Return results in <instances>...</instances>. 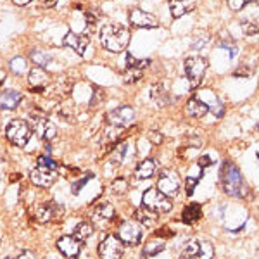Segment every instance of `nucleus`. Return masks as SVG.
I'll use <instances>...</instances> for the list:
<instances>
[{"label": "nucleus", "mask_w": 259, "mask_h": 259, "mask_svg": "<svg viewBox=\"0 0 259 259\" xmlns=\"http://www.w3.org/2000/svg\"><path fill=\"white\" fill-rule=\"evenodd\" d=\"M145 207H149L150 211L157 212V214H166V212L171 211L173 207V202L166 194H162L159 189H149L145 190L144 199H142Z\"/></svg>", "instance_id": "39448f33"}, {"label": "nucleus", "mask_w": 259, "mask_h": 259, "mask_svg": "<svg viewBox=\"0 0 259 259\" xmlns=\"http://www.w3.org/2000/svg\"><path fill=\"white\" fill-rule=\"evenodd\" d=\"M12 2H14L16 6L23 7V6H28V4H30V2H33V0H12Z\"/></svg>", "instance_id": "79ce46f5"}, {"label": "nucleus", "mask_w": 259, "mask_h": 259, "mask_svg": "<svg viewBox=\"0 0 259 259\" xmlns=\"http://www.w3.org/2000/svg\"><path fill=\"white\" fill-rule=\"evenodd\" d=\"M195 185H197V178H187V183H185L187 195H192V194H194Z\"/></svg>", "instance_id": "e433bc0d"}, {"label": "nucleus", "mask_w": 259, "mask_h": 259, "mask_svg": "<svg viewBox=\"0 0 259 259\" xmlns=\"http://www.w3.org/2000/svg\"><path fill=\"white\" fill-rule=\"evenodd\" d=\"M4 80H6V73H4V71L0 69V83H2Z\"/></svg>", "instance_id": "37998d69"}, {"label": "nucleus", "mask_w": 259, "mask_h": 259, "mask_svg": "<svg viewBox=\"0 0 259 259\" xmlns=\"http://www.w3.org/2000/svg\"><path fill=\"white\" fill-rule=\"evenodd\" d=\"M62 44H64L66 47L73 49L76 54L83 56V54H85V50H87V47H89V38H87L85 35H78V33L68 31L64 35V38H62Z\"/></svg>", "instance_id": "2eb2a0df"}, {"label": "nucleus", "mask_w": 259, "mask_h": 259, "mask_svg": "<svg viewBox=\"0 0 259 259\" xmlns=\"http://www.w3.org/2000/svg\"><path fill=\"white\" fill-rule=\"evenodd\" d=\"M185 112L192 118H204L209 112V106L199 99H189L185 104Z\"/></svg>", "instance_id": "a211bd4d"}, {"label": "nucleus", "mask_w": 259, "mask_h": 259, "mask_svg": "<svg viewBox=\"0 0 259 259\" xmlns=\"http://www.w3.org/2000/svg\"><path fill=\"white\" fill-rule=\"evenodd\" d=\"M257 157H259V152H257Z\"/></svg>", "instance_id": "de8ad7c7"}, {"label": "nucleus", "mask_w": 259, "mask_h": 259, "mask_svg": "<svg viewBox=\"0 0 259 259\" xmlns=\"http://www.w3.org/2000/svg\"><path fill=\"white\" fill-rule=\"evenodd\" d=\"M220 182L223 190L228 195H232V197H242V195H245L247 187H245V182L242 178L239 168L233 162H225L223 164L220 173Z\"/></svg>", "instance_id": "f03ea898"}, {"label": "nucleus", "mask_w": 259, "mask_h": 259, "mask_svg": "<svg viewBox=\"0 0 259 259\" xmlns=\"http://www.w3.org/2000/svg\"><path fill=\"white\" fill-rule=\"evenodd\" d=\"M157 218H159V214L154 212V211H150L149 207H145V206L139 207L135 212V220L139 221L140 225H144V227H152V225H156Z\"/></svg>", "instance_id": "4be33fe9"}, {"label": "nucleus", "mask_w": 259, "mask_h": 259, "mask_svg": "<svg viewBox=\"0 0 259 259\" xmlns=\"http://www.w3.org/2000/svg\"><path fill=\"white\" fill-rule=\"evenodd\" d=\"M21 102V94L16 90H6L0 94V109H14Z\"/></svg>", "instance_id": "412c9836"}, {"label": "nucleus", "mask_w": 259, "mask_h": 259, "mask_svg": "<svg viewBox=\"0 0 259 259\" xmlns=\"http://www.w3.org/2000/svg\"><path fill=\"white\" fill-rule=\"evenodd\" d=\"M18 259H35V256H33V252H30V250H24V252H21V256Z\"/></svg>", "instance_id": "a19ab883"}, {"label": "nucleus", "mask_w": 259, "mask_h": 259, "mask_svg": "<svg viewBox=\"0 0 259 259\" xmlns=\"http://www.w3.org/2000/svg\"><path fill=\"white\" fill-rule=\"evenodd\" d=\"M180 259H187V257H185V256H182V257H180Z\"/></svg>", "instance_id": "a18cd8bd"}, {"label": "nucleus", "mask_w": 259, "mask_h": 259, "mask_svg": "<svg viewBox=\"0 0 259 259\" xmlns=\"http://www.w3.org/2000/svg\"><path fill=\"white\" fill-rule=\"evenodd\" d=\"M235 76L237 78H247V76H250V69L249 68H240V69H237L235 71Z\"/></svg>", "instance_id": "4c0bfd02"}, {"label": "nucleus", "mask_w": 259, "mask_h": 259, "mask_svg": "<svg viewBox=\"0 0 259 259\" xmlns=\"http://www.w3.org/2000/svg\"><path fill=\"white\" fill-rule=\"evenodd\" d=\"M130 21H132L133 26L137 28H157L159 26V21L156 16L149 14V12L142 9H133L130 12Z\"/></svg>", "instance_id": "ddd939ff"}, {"label": "nucleus", "mask_w": 259, "mask_h": 259, "mask_svg": "<svg viewBox=\"0 0 259 259\" xmlns=\"http://www.w3.org/2000/svg\"><path fill=\"white\" fill-rule=\"evenodd\" d=\"M95 95H92V100H90V106L92 107H97L102 104V100L104 97H106V94H104V90H100V89H95Z\"/></svg>", "instance_id": "72a5a7b5"}, {"label": "nucleus", "mask_w": 259, "mask_h": 259, "mask_svg": "<svg viewBox=\"0 0 259 259\" xmlns=\"http://www.w3.org/2000/svg\"><path fill=\"white\" fill-rule=\"evenodd\" d=\"M28 83L33 87V90L41 92L50 83V76L44 68H35L30 71V74H28Z\"/></svg>", "instance_id": "f3484780"}, {"label": "nucleus", "mask_w": 259, "mask_h": 259, "mask_svg": "<svg viewBox=\"0 0 259 259\" xmlns=\"http://www.w3.org/2000/svg\"><path fill=\"white\" fill-rule=\"evenodd\" d=\"M166 247V239H161V237H156V239H150L144 247V254L145 256H157L161 254Z\"/></svg>", "instance_id": "b1692460"}, {"label": "nucleus", "mask_w": 259, "mask_h": 259, "mask_svg": "<svg viewBox=\"0 0 259 259\" xmlns=\"http://www.w3.org/2000/svg\"><path fill=\"white\" fill-rule=\"evenodd\" d=\"M11 69L14 71L16 74H23L26 71V61L21 59V57H16L14 61H11Z\"/></svg>", "instance_id": "2f4dec72"}, {"label": "nucleus", "mask_w": 259, "mask_h": 259, "mask_svg": "<svg viewBox=\"0 0 259 259\" xmlns=\"http://www.w3.org/2000/svg\"><path fill=\"white\" fill-rule=\"evenodd\" d=\"M114 218V207L111 206V204H100L94 209L92 212V225H95V227L99 228H104L109 221Z\"/></svg>", "instance_id": "4468645a"}, {"label": "nucleus", "mask_w": 259, "mask_h": 259, "mask_svg": "<svg viewBox=\"0 0 259 259\" xmlns=\"http://www.w3.org/2000/svg\"><path fill=\"white\" fill-rule=\"evenodd\" d=\"M57 249H59L62 256H66L68 259H76L81 252V242L74 239L73 235H66L57 240Z\"/></svg>", "instance_id": "f8f14e48"}, {"label": "nucleus", "mask_w": 259, "mask_h": 259, "mask_svg": "<svg viewBox=\"0 0 259 259\" xmlns=\"http://www.w3.org/2000/svg\"><path fill=\"white\" fill-rule=\"evenodd\" d=\"M150 97L156 102L157 107H166L169 106V94H168V89L164 87V83H156V85L150 89Z\"/></svg>", "instance_id": "6ab92c4d"}, {"label": "nucleus", "mask_w": 259, "mask_h": 259, "mask_svg": "<svg viewBox=\"0 0 259 259\" xmlns=\"http://www.w3.org/2000/svg\"><path fill=\"white\" fill-rule=\"evenodd\" d=\"M149 140L152 142L154 145H161L162 142H164V137H162L161 132H157V130H152V132H149Z\"/></svg>", "instance_id": "f704fd0d"}, {"label": "nucleus", "mask_w": 259, "mask_h": 259, "mask_svg": "<svg viewBox=\"0 0 259 259\" xmlns=\"http://www.w3.org/2000/svg\"><path fill=\"white\" fill-rule=\"evenodd\" d=\"M142 235H144V232H142V227L137 220H128L119 225V239L123 240V244L128 245L140 244Z\"/></svg>", "instance_id": "9d476101"}, {"label": "nucleus", "mask_w": 259, "mask_h": 259, "mask_svg": "<svg viewBox=\"0 0 259 259\" xmlns=\"http://www.w3.org/2000/svg\"><path fill=\"white\" fill-rule=\"evenodd\" d=\"M180 177L177 171L173 169H162L159 175V180H157V189H159L162 194H166L168 197H173L180 192Z\"/></svg>", "instance_id": "1a4fd4ad"}, {"label": "nucleus", "mask_w": 259, "mask_h": 259, "mask_svg": "<svg viewBox=\"0 0 259 259\" xmlns=\"http://www.w3.org/2000/svg\"><path fill=\"white\" fill-rule=\"evenodd\" d=\"M240 28L245 35H257L259 33V21H242Z\"/></svg>", "instance_id": "c85d7f7f"}, {"label": "nucleus", "mask_w": 259, "mask_h": 259, "mask_svg": "<svg viewBox=\"0 0 259 259\" xmlns=\"http://www.w3.org/2000/svg\"><path fill=\"white\" fill-rule=\"evenodd\" d=\"M133 119H135V109L130 106H121L107 114V124L119 126V128H124L126 124L132 123Z\"/></svg>", "instance_id": "9b49d317"}, {"label": "nucleus", "mask_w": 259, "mask_h": 259, "mask_svg": "<svg viewBox=\"0 0 259 259\" xmlns=\"http://www.w3.org/2000/svg\"><path fill=\"white\" fill-rule=\"evenodd\" d=\"M247 4V0H228V7L232 11H240L244 9V6Z\"/></svg>", "instance_id": "c9c22d12"}, {"label": "nucleus", "mask_w": 259, "mask_h": 259, "mask_svg": "<svg viewBox=\"0 0 259 259\" xmlns=\"http://www.w3.org/2000/svg\"><path fill=\"white\" fill-rule=\"evenodd\" d=\"M250 2H254V4H259V0H250Z\"/></svg>", "instance_id": "c03bdc74"}, {"label": "nucleus", "mask_w": 259, "mask_h": 259, "mask_svg": "<svg viewBox=\"0 0 259 259\" xmlns=\"http://www.w3.org/2000/svg\"><path fill=\"white\" fill-rule=\"evenodd\" d=\"M92 233H94V225L87 223V221H81V223H78L76 228H74L73 237L74 239H78L80 242H85V240L90 239Z\"/></svg>", "instance_id": "a878e982"}, {"label": "nucleus", "mask_w": 259, "mask_h": 259, "mask_svg": "<svg viewBox=\"0 0 259 259\" xmlns=\"http://www.w3.org/2000/svg\"><path fill=\"white\" fill-rule=\"evenodd\" d=\"M124 252V244L119 237L107 235L99 244V256L100 259H121Z\"/></svg>", "instance_id": "0eeeda50"}, {"label": "nucleus", "mask_w": 259, "mask_h": 259, "mask_svg": "<svg viewBox=\"0 0 259 259\" xmlns=\"http://www.w3.org/2000/svg\"><path fill=\"white\" fill-rule=\"evenodd\" d=\"M36 132L44 140H52L56 139V126L47 119V118H38L36 119Z\"/></svg>", "instance_id": "5701e85b"}, {"label": "nucleus", "mask_w": 259, "mask_h": 259, "mask_svg": "<svg viewBox=\"0 0 259 259\" xmlns=\"http://www.w3.org/2000/svg\"><path fill=\"white\" fill-rule=\"evenodd\" d=\"M6 259H12V257H6Z\"/></svg>", "instance_id": "49530a36"}, {"label": "nucleus", "mask_w": 259, "mask_h": 259, "mask_svg": "<svg viewBox=\"0 0 259 259\" xmlns=\"http://www.w3.org/2000/svg\"><path fill=\"white\" fill-rule=\"evenodd\" d=\"M154 173H156V162H154L152 159L142 161L140 164L137 166V171H135L137 178H140V180L154 177Z\"/></svg>", "instance_id": "393cba45"}, {"label": "nucleus", "mask_w": 259, "mask_h": 259, "mask_svg": "<svg viewBox=\"0 0 259 259\" xmlns=\"http://www.w3.org/2000/svg\"><path fill=\"white\" fill-rule=\"evenodd\" d=\"M100 41L111 52H123L130 44V31L123 24H106L100 30Z\"/></svg>", "instance_id": "f257e3e1"}, {"label": "nucleus", "mask_w": 259, "mask_h": 259, "mask_svg": "<svg viewBox=\"0 0 259 259\" xmlns=\"http://www.w3.org/2000/svg\"><path fill=\"white\" fill-rule=\"evenodd\" d=\"M200 216H202V212H200V206L199 204H190V206H187L185 209H183V214H182V220L185 221V223H195L197 220H200Z\"/></svg>", "instance_id": "bb28decb"}, {"label": "nucleus", "mask_w": 259, "mask_h": 259, "mask_svg": "<svg viewBox=\"0 0 259 259\" xmlns=\"http://www.w3.org/2000/svg\"><path fill=\"white\" fill-rule=\"evenodd\" d=\"M57 162L49 156H40L36 159V168L30 173L31 183L41 189H49L54 182L57 180Z\"/></svg>", "instance_id": "7ed1b4c3"}, {"label": "nucleus", "mask_w": 259, "mask_h": 259, "mask_svg": "<svg viewBox=\"0 0 259 259\" xmlns=\"http://www.w3.org/2000/svg\"><path fill=\"white\" fill-rule=\"evenodd\" d=\"M187 259H212L214 249L207 240H190L183 249V254Z\"/></svg>", "instance_id": "6e6552de"}, {"label": "nucleus", "mask_w": 259, "mask_h": 259, "mask_svg": "<svg viewBox=\"0 0 259 259\" xmlns=\"http://www.w3.org/2000/svg\"><path fill=\"white\" fill-rule=\"evenodd\" d=\"M207 71V59L200 56H192L185 59V74L192 87H199Z\"/></svg>", "instance_id": "423d86ee"}, {"label": "nucleus", "mask_w": 259, "mask_h": 259, "mask_svg": "<svg viewBox=\"0 0 259 259\" xmlns=\"http://www.w3.org/2000/svg\"><path fill=\"white\" fill-rule=\"evenodd\" d=\"M57 216H61V207L56 202H47L36 207V220L40 223H49V221L56 220Z\"/></svg>", "instance_id": "dca6fc26"}, {"label": "nucleus", "mask_w": 259, "mask_h": 259, "mask_svg": "<svg viewBox=\"0 0 259 259\" xmlns=\"http://www.w3.org/2000/svg\"><path fill=\"white\" fill-rule=\"evenodd\" d=\"M7 139L11 140V144L18 145V147H24L30 142L33 130L30 123H26L24 119H12L6 128Z\"/></svg>", "instance_id": "20e7f679"}, {"label": "nucleus", "mask_w": 259, "mask_h": 259, "mask_svg": "<svg viewBox=\"0 0 259 259\" xmlns=\"http://www.w3.org/2000/svg\"><path fill=\"white\" fill-rule=\"evenodd\" d=\"M140 78H142V69L140 68H128L123 74V80H124V83H128V85L139 81Z\"/></svg>", "instance_id": "cd10ccee"}, {"label": "nucleus", "mask_w": 259, "mask_h": 259, "mask_svg": "<svg viewBox=\"0 0 259 259\" xmlns=\"http://www.w3.org/2000/svg\"><path fill=\"white\" fill-rule=\"evenodd\" d=\"M211 159H209V156H202L200 157V161H199V164H200V168H206V166H209L211 164Z\"/></svg>", "instance_id": "ea45409f"}, {"label": "nucleus", "mask_w": 259, "mask_h": 259, "mask_svg": "<svg viewBox=\"0 0 259 259\" xmlns=\"http://www.w3.org/2000/svg\"><path fill=\"white\" fill-rule=\"evenodd\" d=\"M57 0H40V7L44 9H50V7H56Z\"/></svg>", "instance_id": "58836bf2"}, {"label": "nucleus", "mask_w": 259, "mask_h": 259, "mask_svg": "<svg viewBox=\"0 0 259 259\" xmlns=\"http://www.w3.org/2000/svg\"><path fill=\"white\" fill-rule=\"evenodd\" d=\"M169 11L173 18H182L194 11V0H169Z\"/></svg>", "instance_id": "aec40b11"}, {"label": "nucleus", "mask_w": 259, "mask_h": 259, "mask_svg": "<svg viewBox=\"0 0 259 259\" xmlns=\"http://www.w3.org/2000/svg\"><path fill=\"white\" fill-rule=\"evenodd\" d=\"M126 190H128V185L124 178H116L114 182H112V192H116V194H124Z\"/></svg>", "instance_id": "473e14b6"}, {"label": "nucleus", "mask_w": 259, "mask_h": 259, "mask_svg": "<svg viewBox=\"0 0 259 259\" xmlns=\"http://www.w3.org/2000/svg\"><path fill=\"white\" fill-rule=\"evenodd\" d=\"M31 61L33 62H36V64H38V68H41V66H45L47 64V62L50 61V57L47 56V54L45 52H41V50H33L31 52Z\"/></svg>", "instance_id": "7c9ffc66"}, {"label": "nucleus", "mask_w": 259, "mask_h": 259, "mask_svg": "<svg viewBox=\"0 0 259 259\" xmlns=\"http://www.w3.org/2000/svg\"><path fill=\"white\" fill-rule=\"evenodd\" d=\"M124 150H126V144H119L118 147L112 150L111 154V161L114 162V164H119V162H123V157H124Z\"/></svg>", "instance_id": "c756f323"}]
</instances>
